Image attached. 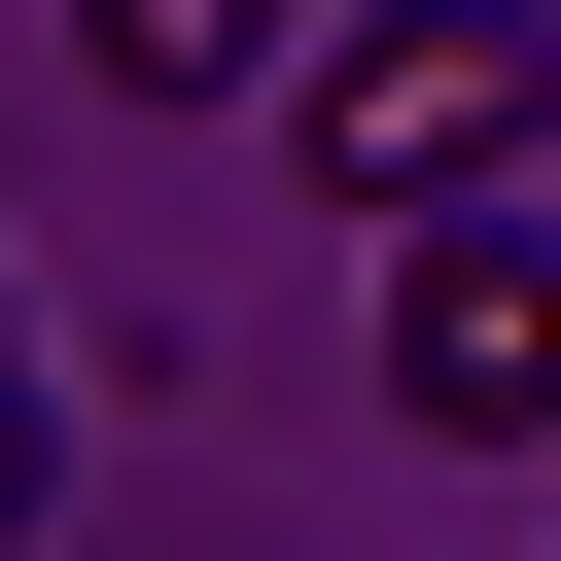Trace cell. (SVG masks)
I'll use <instances>...</instances> for the list:
<instances>
[{"label":"cell","mask_w":561,"mask_h":561,"mask_svg":"<svg viewBox=\"0 0 561 561\" xmlns=\"http://www.w3.org/2000/svg\"><path fill=\"white\" fill-rule=\"evenodd\" d=\"M280 140L351 210H491L561 140V0H351V35H280Z\"/></svg>","instance_id":"obj_1"},{"label":"cell","mask_w":561,"mask_h":561,"mask_svg":"<svg viewBox=\"0 0 561 561\" xmlns=\"http://www.w3.org/2000/svg\"><path fill=\"white\" fill-rule=\"evenodd\" d=\"M386 421H421V456H561V245L386 210Z\"/></svg>","instance_id":"obj_2"},{"label":"cell","mask_w":561,"mask_h":561,"mask_svg":"<svg viewBox=\"0 0 561 561\" xmlns=\"http://www.w3.org/2000/svg\"><path fill=\"white\" fill-rule=\"evenodd\" d=\"M70 35H105V105H245L280 70V0H70Z\"/></svg>","instance_id":"obj_3"}]
</instances>
